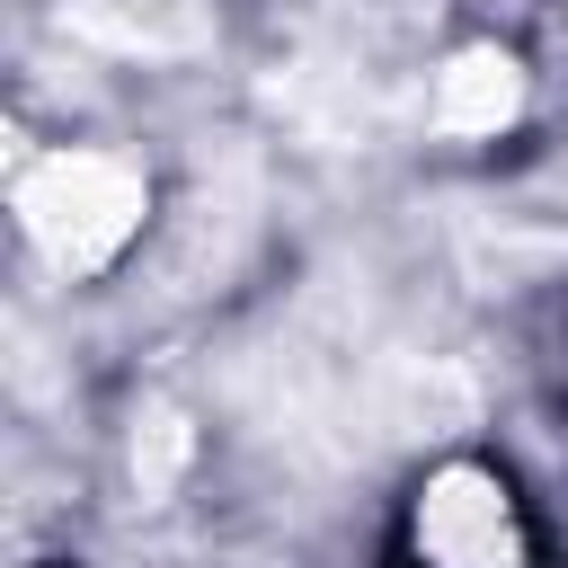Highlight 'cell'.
I'll use <instances>...</instances> for the list:
<instances>
[{
  "mask_svg": "<svg viewBox=\"0 0 568 568\" xmlns=\"http://www.w3.org/2000/svg\"><path fill=\"white\" fill-rule=\"evenodd\" d=\"M62 27L124 62H195L213 53V18L195 0H62Z\"/></svg>",
  "mask_w": 568,
  "mask_h": 568,
  "instance_id": "3957f363",
  "label": "cell"
},
{
  "mask_svg": "<svg viewBox=\"0 0 568 568\" xmlns=\"http://www.w3.org/2000/svg\"><path fill=\"white\" fill-rule=\"evenodd\" d=\"M142 213H151V186L115 151H53V160H36L18 178V222L62 275L115 266L142 240Z\"/></svg>",
  "mask_w": 568,
  "mask_h": 568,
  "instance_id": "6da1fadb",
  "label": "cell"
},
{
  "mask_svg": "<svg viewBox=\"0 0 568 568\" xmlns=\"http://www.w3.org/2000/svg\"><path fill=\"white\" fill-rule=\"evenodd\" d=\"M417 550L435 568H524V532H515L506 488L470 462L435 470L426 497H417Z\"/></svg>",
  "mask_w": 568,
  "mask_h": 568,
  "instance_id": "7a4b0ae2",
  "label": "cell"
},
{
  "mask_svg": "<svg viewBox=\"0 0 568 568\" xmlns=\"http://www.w3.org/2000/svg\"><path fill=\"white\" fill-rule=\"evenodd\" d=\"M186 453H195V426H186L178 408L133 417V488H142V497H169L178 470H186Z\"/></svg>",
  "mask_w": 568,
  "mask_h": 568,
  "instance_id": "5b68a950",
  "label": "cell"
},
{
  "mask_svg": "<svg viewBox=\"0 0 568 568\" xmlns=\"http://www.w3.org/2000/svg\"><path fill=\"white\" fill-rule=\"evenodd\" d=\"M515 106H524V71H515V53L470 44V53H453V62L435 71L426 124H435V133H497V124H515Z\"/></svg>",
  "mask_w": 568,
  "mask_h": 568,
  "instance_id": "277c9868",
  "label": "cell"
}]
</instances>
